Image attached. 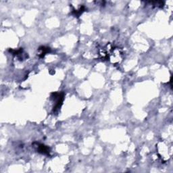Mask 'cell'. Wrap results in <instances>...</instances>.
Returning <instances> with one entry per match:
<instances>
[{"instance_id":"1","label":"cell","mask_w":173,"mask_h":173,"mask_svg":"<svg viewBox=\"0 0 173 173\" xmlns=\"http://www.w3.org/2000/svg\"><path fill=\"white\" fill-rule=\"evenodd\" d=\"M51 98L55 101V105L53 108V112H56L60 109L61 106L63 104V101L64 99V93L63 92H54L51 94Z\"/></svg>"},{"instance_id":"2","label":"cell","mask_w":173,"mask_h":173,"mask_svg":"<svg viewBox=\"0 0 173 173\" xmlns=\"http://www.w3.org/2000/svg\"><path fill=\"white\" fill-rule=\"evenodd\" d=\"M32 145H33V147L36 149L37 152H39V153L44 154V155H50V149L48 146L39 143H33Z\"/></svg>"},{"instance_id":"3","label":"cell","mask_w":173,"mask_h":173,"mask_svg":"<svg viewBox=\"0 0 173 173\" xmlns=\"http://www.w3.org/2000/svg\"><path fill=\"white\" fill-rule=\"evenodd\" d=\"M38 50H39V54H38L39 57L41 58H44L45 56L47 54H48V53L50 52L51 50L50 48H48V47L41 46L38 49Z\"/></svg>"},{"instance_id":"4","label":"cell","mask_w":173,"mask_h":173,"mask_svg":"<svg viewBox=\"0 0 173 173\" xmlns=\"http://www.w3.org/2000/svg\"><path fill=\"white\" fill-rule=\"evenodd\" d=\"M85 10H86V8H85V6H81L78 10H75V9L73 10L72 12V14L73 16H74L75 17H79V16H80L81 14L85 11Z\"/></svg>"},{"instance_id":"5","label":"cell","mask_w":173,"mask_h":173,"mask_svg":"<svg viewBox=\"0 0 173 173\" xmlns=\"http://www.w3.org/2000/svg\"><path fill=\"white\" fill-rule=\"evenodd\" d=\"M152 5L156 6V7H158V8H162L164 6V1H152V2H149Z\"/></svg>"}]
</instances>
